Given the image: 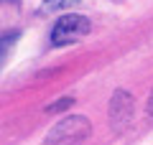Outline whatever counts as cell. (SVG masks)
<instances>
[{
	"mask_svg": "<svg viewBox=\"0 0 153 145\" xmlns=\"http://www.w3.org/2000/svg\"><path fill=\"white\" fill-rule=\"evenodd\" d=\"M71 104H74V99H71V97H61L59 102H54V104H46V107H44V112H46V115H56V112H61V109L71 107Z\"/></svg>",
	"mask_w": 153,
	"mask_h": 145,
	"instance_id": "obj_6",
	"label": "cell"
},
{
	"mask_svg": "<svg viewBox=\"0 0 153 145\" xmlns=\"http://www.w3.org/2000/svg\"><path fill=\"white\" fill-rule=\"evenodd\" d=\"M92 132V125L84 115H71L49 130L44 145H82Z\"/></svg>",
	"mask_w": 153,
	"mask_h": 145,
	"instance_id": "obj_1",
	"label": "cell"
},
{
	"mask_svg": "<svg viewBox=\"0 0 153 145\" xmlns=\"http://www.w3.org/2000/svg\"><path fill=\"white\" fill-rule=\"evenodd\" d=\"M148 117L153 120V92H151V97H148Z\"/></svg>",
	"mask_w": 153,
	"mask_h": 145,
	"instance_id": "obj_7",
	"label": "cell"
},
{
	"mask_svg": "<svg viewBox=\"0 0 153 145\" xmlns=\"http://www.w3.org/2000/svg\"><path fill=\"white\" fill-rule=\"evenodd\" d=\"M76 3H82V0H44L41 8H38V16H51V13H59L64 8H71Z\"/></svg>",
	"mask_w": 153,
	"mask_h": 145,
	"instance_id": "obj_5",
	"label": "cell"
},
{
	"mask_svg": "<svg viewBox=\"0 0 153 145\" xmlns=\"http://www.w3.org/2000/svg\"><path fill=\"white\" fill-rule=\"evenodd\" d=\"M89 31H92V23H89L87 16H82V13H66V16L56 18L54 28H51V46L59 48V46L76 43Z\"/></svg>",
	"mask_w": 153,
	"mask_h": 145,
	"instance_id": "obj_2",
	"label": "cell"
},
{
	"mask_svg": "<svg viewBox=\"0 0 153 145\" xmlns=\"http://www.w3.org/2000/svg\"><path fill=\"white\" fill-rule=\"evenodd\" d=\"M0 3H18V0H0Z\"/></svg>",
	"mask_w": 153,
	"mask_h": 145,
	"instance_id": "obj_8",
	"label": "cell"
},
{
	"mask_svg": "<svg viewBox=\"0 0 153 145\" xmlns=\"http://www.w3.org/2000/svg\"><path fill=\"white\" fill-rule=\"evenodd\" d=\"M18 38H21V31H13V33H5V36L0 38V69L8 64V59H10L13 48H16Z\"/></svg>",
	"mask_w": 153,
	"mask_h": 145,
	"instance_id": "obj_4",
	"label": "cell"
},
{
	"mask_svg": "<svg viewBox=\"0 0 153 145\" xmlns=\"http://www.w3.org/2000/svg\"><path fill=\"white\" fill-rule=\"evenodd\" d=\"M130 117H133V99L128 92L117 89L112 94V99H110V120L117 127H123L125 122H130Z\"/></svg>",
	"mask_w": 153,
	"mask_h": 145,
	"instance_id": "obj_3",
	"label": "cell"
}]
</instances>
